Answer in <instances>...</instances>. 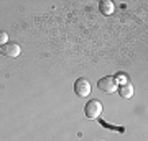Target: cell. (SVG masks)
I'll list each match as a JSON object with an SVG mask.
<instances>
[{
    "instance_id": "1",
    "label": "cell",
    "mask_w": 148,
    "mask_h": 141,
    "mask_svg": "<svg viewBox=\"0 0 148 141\" xmlns=\"http://www.w3.org/2000/svg\"><path fill=\"white\" fill-rule=\"evenodd\" d=\"M102 113V104L101 100L92 99L89 100L84 107V115L89 118V120H94V118H99V115Z\"/></svg>"
},
{
    "instance_id": "2",
    "label": "cell",
    "mask_w": 148,
    "mask_h": 141,
    "mask_svg": "<svg viewBox=\"0 0 148 141\" xmlns=\"http://www.w3.org/2000/svg\"><path fill=\"white\" fill-rule=\"evenodd\" d=\"M97 87L102 92H106V94H114V92L119 90V82H117L115 77H102V79H99Z\"/></svg>"
},
{
    "instance_id": "3",
    "label": "cell",
    "mask_w": 148,
    "mask_h": 141,
    "mask_svg": "<svg viewBox=\"0 0 148 141\" xmlns=\"http://www.w3.org/2000/svg\"><path fill=\"white\" fill-rule=\"evenodd\" d=\"M74 94L77 95V97H87L90 94V84L87 79H77L76 82H74Z\"/></svg>"
},
{
    "instance_id": "4",
    "label": "cell",
    "mask_w": 148,
    "mask_h": 141,
    "mask_svg": "<svg viewBox=\"0 0 148 141\" xmlns=\"http://www.w3.org/2000/svg\"><path fill=\"white\" fill-rule=\"evenodd\" d=\"M0 52L3 56H7V58H16V56H20L21 48L16 43H7L3 46H0Z\"/></svg>"
},
{
    "instance_id": "5",
    "label": "cell",
    "mask_w": 148,
    "mask_h": 141,
    "mask_svg": "<svg viewBox=\"0 0 148 141\" xmlns=\"http://www.w3.org/2000/svg\"><path fill=\"white\" fill-rule=\"evenodd\" d=\"M99 10H101L102 15H112L114 10H115V5H114V2L112 0H101L99 2Z\"/></svg>"
},
{
    "instance_id": "6",
    "label": "cell",
    "mask_w": 148,
    "mask_h": 141,
    "mask_svg": "<svg viewBox=\"0 0 148 141\" xmlns=\"http://www.w3.org/2000/svg\"><path fill=\"white\" fill-rule=\"evenodd\" d=\"M119 94H120V97H123V99H130L133 95V87L128 82L122 84V85H119Z\"/></svg>"
},
{
    "instance_id": "7",
    "label": "cell",
    "mask_w": 148,
    "mask_h": 141,
    "mask_svg": "<svg viewBox=\"0 0 148 141\" xmlns=\"http://www.w3.org/2000/svg\"><path fill=\"white\" fill-rule=\"evenodd\" d=\"M7 43H8V35H7V31H0V46H3Z\"/></svg>"
}]
</instances>
